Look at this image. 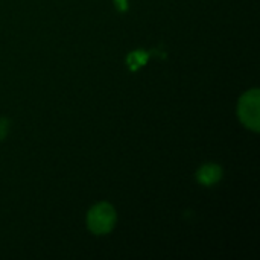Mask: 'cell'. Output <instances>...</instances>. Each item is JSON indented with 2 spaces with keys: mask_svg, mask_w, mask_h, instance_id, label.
Wrapping results in <instances>:
<instances>
[{
  "mask_svg": "<svg viewBox=\"0 0 260 260\" xmlns=\"http://www.w3.org/2000/svg\"><path fill=\"white\" fill-rule=\"evenodd\" d=\"M114 2H116V5H117V8L120 11H126L128 9V0H114Z\"/></svg>",
  "mask_w": 260,
  "mask_h": 260,
  "instance_id": "8992f818",
  "label": "cell"
},
{
  "mask_svg": "<svg viewBox=\"0 0 260 260\" xmlns=\"http://www.w3.org/2000/svg\"><path fill=\"white\" fill-rule=\"evenodd\" d=\"M221 175H222V171L218 165H206L198 171V181L206 186H210L219 181Z\"/></svg>",
  "mask_w": 260,
  "mask_h": 260,
  "instance_id": "3957f363",
  "label": "cell"
},
{
  "mask_svg": "<svg viewBox=\"0 0 260 260\" xmlns=\"http://www.w3.org/2000/svg\"><path fill=\"white\" fill-rule=\"evenodd\" d=\"M9 129V122L6 119H0V140H3L8 134Z\"/></svg>",
  "mask_w": 260,
  "mask_h": 260,
  "instance_id": "5b68a950",
  "label": "cell"
},
{
  "mask_svg": "<svg viewBox=\"0 0 260 260\" xmlns=\"http://www.w3.org/2000/svg\"><path fill=\"white\" fill-rule=\"evenodd\" d=\"M146 61H148V53H146L145 50L133 52V53L128 56V64H129L131 70H136V69L142 67Z\"/></svg>",
  "mask_w": 260,
  "mask_h": 260,
  "instance_id": "277c9868",
  "label": "cell"
},
{
  "mask_svg": "<svg viewBox=\"0 0 260 260\" xmlns=\"http://www.w3.org/2000/svg\"><path fill=\"white\" fill-rule=\"evenodd\" d=\"M87 225L94 235H105L116 225V212L108 203L96 204L87 215Z\"/></svg>",
  "mask_w": 260,
  "mask_h": 260,
  "instance_id": "7a4b0ae2",
  "label": "cell"
},
{
  "mask_svg": "<svg viewBox=\"0 0 260 260\" xmlns=\"http://www.w3.org/2000/svg\"><path fill=\"white\" fill-rule=\"evenodd\" d=\"M238 113H239V119L241 122L253 129V131H259L260 129V93L257 88H253L250 91H247L238 105Z\"/></svg>",
  "mask_w": 260,
  "mask_h": 260,
  "instance_id": "6da1fadb",
  "label": "cell"
}]
</instances>
